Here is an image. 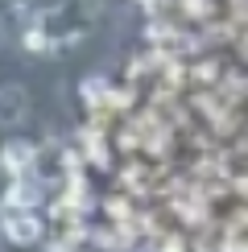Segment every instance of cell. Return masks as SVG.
Listing matches in <instances>:
<instances>
[{
	"instance_id": "6da1fadb",
	"label": "cell",
	"mask_w": 248,
	"mask_h": 252,
	"mask_svg": "<svg viewBox=\"0 0 248 252\" xmlns=\"http://www.w3.org/2000/svg\"><path fill=\"white\" fill-rule=\"evenodd\" d=\"M4 240L17 248H29L41 240V219L33 215V207H13L4 215Z\"/></svg>"
},
{
	"instance_id": "7a4b0ae2",
	"label": "cell",
	"mask_w": 248,
	"mask_h": 252,
	"mask_svg": "<svg viewBox=\"0 0 248 252\" xmlns=\"http://www.w3.org/2000/svg\"><path fill=\"white\" fill-rule=\"evenodd\" d=\"M25 116H29V91L17 83H4L0 87V124H17Z\"/></svg>"
},
{
	"instance_id": "3957f363",
	"label": "cell",
	"mask_w": 248,
	"mask_h": 252,
	"mask_svg": "<svg viewBox=\"0 0 248 252\" xmlns=\"http://www.w3.org/2000/svg\"><path fill=\"white\" fill-rule=\"evenodd\" d=\"M33 157H37V149H33L29 141H8L4 153H0V161H4V170L25 174V170H33Z\"/></svg>"
},
{
	"instance_id": "277c9868",
	"label": "cell",
	"mask_w": 248,
	"mask_h": 252,
	"mask_svg": "<svg viewBox=\"0 0 248 252\" xmlns=\"http://www.w3.org/2000/svg\"><path fill=\"white\" fill-rule=\"evenodd\" d=\"M37 198H41V178L33 174L25 182V174H17L13 190H8V203H13V207H37Z\"/></svg>"
},
{
	"instance_id": "5b68a950",
	"label": "cell",
	"mask_w": 248,
	"mask_h": 252,
	"mask_svg": "<svg viewBox=\"0 0 248 252\" xmlns=\"http://www.w3.org/2000/svg\"><path fill=\"white\" fill-rule=\"evenodd\" d=\"M0 46H4V25H0Z\"/></svg>"
},
{
	"instance_id": "8992f818",
	"label": "cell",
	"mask_w": 248,
	"mask_h": 252,
	"mask_svg": "<svg viewBox=\"0 0 248 252\" xmlns=\"http://www.w3.org/2000/svg\"><path fill=\"white\" fill-rule=\"evenodd\" d=\"M0 170H4V161H0Z\"/></svg>"
},
{
	"instance_id": "52a82bcc",
	"label": "cell",
	"mask_w": 248,
	"mask_h": 252,
	"mask_svg": "<svg viewBox=\"0 0 248 252\" xmlns=\"http://www.w3.org/2000/svg\"><path fill=\"white\" fill-rule=\"evenodd\" d=\"M46 252H54V248H46Z\"/></svg>"
}]
</instances>
